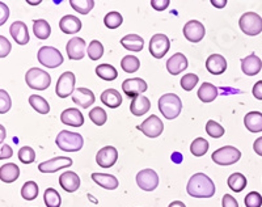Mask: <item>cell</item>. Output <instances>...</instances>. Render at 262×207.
I'll return each mask as SVG.
<instances>
[{"mask_svg": "<svg viewBox=\"0 0 262 207\" xmlns=\"http://www.w3.org/2000/svg\"><path fill=\"white\" fill-rule=\"evenodd\" d=\"M186 192L194 198H211L215 194V183L205 173H195L189 180Z\"/></svg>", "mask_w": 262, "mask_h": 207, "instance_id": "cell-1", "label": "cell"}, {"mask_svg": "<svg viewBox=\"0 0 262 207\" xmlns=\"http://www.w3.org/2000/svg\"><path fill=\"white\" fill-rule=\"evenodd\" d=\"M159 110L167 119H174L182 110V101L174 93H165L159 98Z\"/></svg>", "mask_w": 262, "mask_h": 207, "instance_id": "cell-2", "label": "cell"}, {"mask_svg": "<svg viewBox=\"0 0 262 207\" xmlns=\"http://www.w3.org/2000/svg\"><path fill=\"white\" fill-rule=\"evenodd\" d=\"M55 144L64 152H78L83 148L84 139L79 133H72L69 130H62L58 134Z\"/></svg>", "mask_w": 262, "mask_h": 207, "instance_id": "cell-3", "label": "cell"}, {"mask_svg": "<svg viewBox=\"0 0 262 207\" xmlns=\"http://www.w3.org/2000/svg\"><path fill=\"white\" fill-rule=\"evenodd\" d=\"M25 81H27V86L30 89H34V91H45V89H48L50 87L51 76L45 70L33 67L30 70H28L27 74H25Z\"/></svg>", "mask_w": 262, "mask_h": 207, "instance_id": "cell-4", "label": "cell"}, {"mask_svg": "<svg viewBox=\"0 0 262 207\" xmlns=\"http://www.w3.org/2000/svg\"><path fill=\"white\" fill-rule=\"evenodd\" d=\"M242 157V152L233 146H226L222 147L211 155V159L217 165H232L236 164Z\"/></svg>", "mask_w": 262, "mask_h": 207, "instance_id": "cell-5", "label": "cell"}, {"mask_svg": "<svg viewBox=\"0 0 262 207\" xmlns=\"http://www.w3.org/2000/svg\"><path fill=\"white\" fill-rule=\"evenodd\" d=\"M238 27L247 36H257L262 32V17L256 12H247L238 20Z\"/></svg>", "mask_w": 262, "mask_h": 207, "instance_id": "cell-6", "label": "cell"}, {"mask_svg": "<svg viewBox=\"0 0 262 207\" xmlns=\"http://www.w3.org/2000/svg\"><path fill=\"white\" fill-rule=\"evenodd\" d=\"M38 62L48 68H57L63 63V55L53 46H42L37 54Z\"/></svg>", "mask_w": 262, "mask_h": 207, "instance_id": "cell-7", "label": "cell"}, {"mask_svg": "<svg viewBox=\"0 0 262 207\" xmlns=\"http://www.w3.org/2000/svg\"><path fill=\"white\" fill-rule=\"evenodd\" d=\"M75 83H76V77H75L74 72H63L58 79L57 87H55V93L58 97L66 98L72 95L75 92Z\"/></svg>", "mask_w": 262, "mask_h": 207, "instance_id": "cell-8", "label": "cell"}, {"mask_svg": "<svg viewBox=\"0 0 262 207\" xmlns=\"http://www.w3.org/2000/svg\"><path fill=\"white\" fill-rule=\"evenodd\" d=\"M170 49V41L165 34H155L149 41V53L156 59H161L167 55Z\"/></svg>", "mask_w": 262, "mask_h": 207, "instance_id": "cell-9", "label": "cell"}, {"mask_svg": "<svg viewBox=\"0 0 262 207\" xmlns=\"http://www.w3.org/2000/svg\"><path fill=\"white\" fill-rule=\"evenodd\" d=\"M138 187L144 192H154L159 185V176L154 169H143L137 175Z\"/></svg>", "mask_w": 262, "mask_h": 207, "instance_id": "cell-10", "label": "cell"}, {"mask_svg": "<svg viewBox=\"0 0 262 207\" xmlns=\"http://www.w3.org/2000/svg\"><path fill=\"white\" fill-rule=\"evenodd\" d=\"M138 129L148 138H158L163 133L164 123L158 116H151L146 121L142 122V125H139Z\"/></svg>", "mask_w": 262, "mask_h": 207, "instance_id": "cell-11", "label": "cell"}, {"mask_svg": "<svg viewBox=\"0 0 262 207\" xmlns=\"http://www.w3.org/2000/svg\"><path fill=\"white\" fill-rule=\"evenodd\" d=\"M182 32H184L185 38L188 39V41L193 42V44L202 41L203 37H205L206 34V29L205 27H203V24L196 20L188 21V23L185 24Z\"/></svg>", "mask_w": 262, "mask_h": 207, "instance_id": "cell-12", "label": "cell"}, {"mask_svg": "<svg viewBox=\"0 0 262 207\" xmlns=\"http://www.w3.org/2000/svg\"><path fill=\"white\" fill-rule=\"evenodd\" d=\"M72 165V159L66 156H58L54 157V159L48 160V161H43L38 165V171L41 173H55V172L60 171L63 168H69Z\"/></svg>", "mask_w": 262, "mask_h": 207, "instance_id": "cell-13", "label": "cell"}, {"mask_svg": "<svg viewBox=\"0 0 262 207\" xmlns=\"http://www.w3.org/2000/svg\"><path fill=\"white\" fill-rule=\"evenodd\" d=\"M118 160V151L113 146H106L101 148L96 155V163L102 168H111Z\"/></svg>", "mask_w": 262, "mask_h": 207, "instance_id": "cell-14", "label": "cell"}, {"mask_svg": "<svg viewBox=\"0 0 262 207\" xmlns=\"http://www.w3.org/2000/svg\"><path fill=\"white\" fill-rule=\"evenodd\" d=\"M148 86L143 79L134 77V79H126L122 83V91L125 92L128 97H137L147 91Z\"/></svg>", "mask_w": 262, "mask_h": 207, "instance_id": "cell-15", "label": "cell"}, {"mask_svg": "<svg viewBox=\"0 0 262 207\" xmlns=\"http://www.w3.org/2000/svg\"><path fill=\"white\" fill-rule=\"evenodd\" d=\"M85 41L83 38H79V37H75V38L70 39L67 46H66V51H67L69 59L71 60L83 59L84 55H85Z\"/></svg>", "mask_w": 262, "mask_h": 207, "instance_id": "cell-16", "label": "cell"}, {"mask_svg": "<svg viewBox=\"0 0 262 207\" xmlns=\"http://www.w3.org/2000/svg\"><path fill=\"white\" fill-rule=\"evenodd\" d=\"M188 59L182 53H176L170 56L167 60V70L170 75L176 76V75L181 74L184 70L188 68Z\"/></svg>", "mask_w": 262, "mask_h": 207, "instance_id": "cell-17", "label": "cell"}, {"mask_svg": "<svg viewBox=\"0 0 262 207\" xmlns=\"http://www.w3.org/2000/svg\"><path fill=\"white\" fill-rule=\"evenodd\" d=\"M72 101L83 109L90 108L95 102V93L88 88H78L72 93Z\"/></svg>", "mask_w": 262, "mask_h": 207, "instance_id": "cell-18", "label": "cell"}, {"mask_svg": "<svg viewBox=\"0 0 262 207\" xmlns=\"http://www.w3.org/2000/svg\"><path fill=\"white\" fill-rule=\"evenodd\" d=\"M206 68L212 75H222L227 70V60L221 54H212L206 60Z\"/></svg>", "mask_w": 262, "mask_h": 207, "instance_id": "cell-19", "label": "cell"}, {"mask_svg": "<svg viewBox=\"0 0 262 207\" xmlns=\"http://www.w3.org/2000/svg\"><path fill=\"white\" fill-rule=\"evenodd\" d=\"M59 185L67 193H75L80 188V178L75 172H64L59 176Z\"/></svg>", "mask_w": 262, "mask_h": 207, "instance_id": "cell-20", "label": "cell"}, {"mask_svg": "<svg viewBox=\"0 0 262 207\" xmlns=\"http://www.w3.org/2000/svg\"><path fill=\"white\" fill-rule=\"evenodd\" d=\"M60 121L64 125H69L72 128H80L84 123V117L81 112L76 108H69L60 114Z\"/></svg>", "mask_w": 262, "mask_h": 207, "instance_id": "cell-21", "label": "cell"}, {"mask_svg": "<svg viewBox=\"0 0 262 207\" xmlns=\"http://www.w3.org/2000/svg\"><path fill=\"white\" fill-rule=\"evenodd\" d=\"M9 33L12 38L15 39L16 44L18 45H27L29 42V32H28V27L23 21H15L11 28H9Z\"/></svg>", "mask_w": 262, "mask_h": 207, "instance_id": "cell-22", "label": "cell"}, {"mask_svg": "<svg viewBox=\"0 0 262 207\" xmlns=\"http://www.w3.org/2000/svg\"><path fill=\"white\" fill-rule=\"evenodd\" d=\"M261 68L262 60L256 54H250V55L245 56L244 59H242V70L248 76H254V75L259 74Z\"/></svg>", "mask_w": 262, "mask_h": 207, "instance_id": "cell-23", "label": "cell"}, {"mask_svg": "<svg viewBox=\"0 0 262 207\" xmlns=\"http://www.w3.org/2000/svg\"><path fill=\"white\" fill-rule=\"evenodd\" d=\"M59 28L66 34H76L81 29V21L76 16L66 15L64 17L60 18Z\"/></svg>", "mask_w": 262, "mask_h": 207, "instance_id": "cell-24", "label": "cell"}, {"mask_svg": "<svg viewBox=\"0 0 262 207\" xmlns=\"http://www.w3.org/2000/svg\"><path fill=\"white\" fill-rule=\"evenodd\" d=\"M149 109H151V102L146 96H137L130 104V110L135 117L144 116L147 112H149Z\"/></svg>", "mask_w": 262, "mask_h": 207, "instance_id": "cell-25", "label": "cell"}, {"mask_svg": "<svg viewBox=\"0 0 262 207\" xmlns=\"http://www.w3.org/2000/svg\"><path fill=\"white\" fill-rule=\"evenodd\" d=\"M91 177H92V180L97 183L98 187L107 190L117 189L119 185L118 178L113 175H107V173H92Z\"/></svg>", "mask_w": 262, "mask_h": 207, "instance_id": "cell-26", "label": "cell"}, {"mask_svg": "<svg viewBox=\"0 0 262 207\" xmlns=\"http://www.w3.org/2000/svg\"><path fill=\"white\" fill-rule=\"evenodd\" d=\"M20 177V168L15 163H8L0 167V180L6 183L15 182Z\"/></svg>", "mask_w": 262, "mask_h": 207, "instance_id": "cell-27", "label": "cell"}, {"mask_svg": "<svg viewBox=\"0 0 262 207\" xmlns=\"http://www.w3.org/2000/svg\"><path fill=\"white\" fill-rule=\"evenodd\" d=\"M101 101L104 105H106L107 108H111V109H116V108L121 107V104H122V96L119 93L117 89H106L101 93Z\"/></svg>", "mask_w": 262, "mask_h": 207, "instance_id": "cell-28", "label": "cell"}, {"mask_svg": "<svg viewBox=\"0 0 262 207\" xmlns=\"http://www.w3.org/2000/svg\"><path fill=\"white\" fill-rule=\"evenodd\" d=\"M121 45L126 50L139 53L144 48V39L138 34H127L123 38H121Z\"/></svg>", "mask_w": 262, "mask_h": 207, "instance_id": "cell-29", "label": "cell"}, {"mask_svg": "<svg viewBox=\"0 0 262 207\" xmlns=\"http://www.w3.org/2000/svg\"><path fill=\"white\" fill-rule=\"evenodd\" d=\"M245 128L250 133H261L262 131V113L261 112H249L244 117Z\"/></svg>", "mask_w": 262, "mask_h": 207, "instance_id": "cell-30", "label": "cell"}, {"mask_svg": "<svg viewBox=\"0 0 262 207\" xmlns=\"http://www.w3.org/2000/svg\"><path fill=\"white\" fill-rule=\"evenodd\" d=\"M217 97V88L211 83H203L198 89V98L202 102H211Z\"/></svg>", "mask_w": 262, "mask_h": 207, "instance_id": "cell-31", "label": "cell"}, {"mask_svg": "<svg viewBox=\"0 0 262 207\" xmlns=\"http://www.w3.org/2000/svg\"><path fill=\"white\" fill-rule=\"evenodd\" d=\"M33 32L34 36L39 39H48L51 34V28L46 20H34L33 21Z\"/></svg>", "mask_w": 262, "mask_h": 207, "instance_id": "cell-32", "label": "cell"}, {"mask_svg": "<svg viewBox=\"0 0 262 207\" xmlns=\"http://www.w3.org/2000/svg\"><path fill=\"white\" fill-rule=\"evenodd\" d=\"M96 75L100 79L105 80V81H113L118 76V72H117V70L113 66L107 65V63H102V65L96 67Z\"/></svg>", "mask_w": 262, "mask_h": 207, "instance_id": "cell-33", "label": "cell"}, {"mask_svg": "<svg viewBox=\"0 0 262 207\" xmlns=\"http://www.w3.org/2000/svg\"><path fill=\"white\" fill-rule=\"evenodd\" d=\"M227 183H228L229 189L236 193H240L247 188V177L242 175V173L236 172V173H232V175L229 176Z\"/></svg>", "mask_w": 262, "mask_h": 207, "instance_id": "cell-34", "label": "cell"}, {"mask_svg": "<svg viewBox=\"0 0 262 207\" xmlns=\"http://www.w3.org/2000/svg\"><path fill=\"white\" fill-rule=\"evenodd\" d=\"M29 104L33 109L38 112L39 114H48L50 112V105L43 97L38 95H32L29 97Z\"/></svg>", "mask_w": 262, "mask_h": 207, "instance_id": "cell-35", "label": "cell"}, {"mask_svg": "<svg viewBox=\"0 0 262 207\" xmlns=\"http://www.w3.org/2000/svg\"><path fill=\"white\" fill-rule=\"evenodd\" d=\"M38 185H37L34 181H27V182L23 185L21 188V195H23V198L27 199V201H33V199H36L38 197Z\"/></svg>", "mask_w": 262, "mask_h": 207, "instance_id": "cell-36", "label": "cell"}, {"mask_svg": "<svg viewBox=\"0 0 262 207\" xmlns=\"http://www.w3.org/2000/svg\"><path fill=\"white\" fill-rule=\"evenodd\" d=\"M70 6L81 15H88L95 7L93 0H70Z\"/></svg>", "mask_w": 262, "mask_h": 207, "instance_id": "cell-37", "label": "cell"}, {"mask_svg": "<svg viewBox=\"0 0 262 207\" xmlns=\"http://www.w3.org/2000/svg\"><path fill=\"white\" fill-rule=\"evenodd\" d=\"M209 142H207L205 138H196V139H194L193 143L190 144V152L194 156L200 157L203 156L206 152L209 151Z\"/></svg>", "mask_w": 262, "mask_h": 207, "instance_id": "cell-38", "label": "cell"}, {"mask_svg": "<svg viewBox=\"0 0 262 207\" xmlns=\"http://www.w3.org/2000/svg\"><path fill=\"white\" fill-rule=\"evenodd\" d=\"M43 201H45L46 207H60V203H62L60 194L54 188H49L45 190Z\"/></svg>", "mask_w": 262, "mask_h": 207, "instance_id": "cell-39", "label": "cell"}, {"mask_svg": "<svg viewBox=\"0 0 262 207\" xmlns=\"http://www.w3.org/2000/svg\"><path fill=\"white\" fill-rule=\"evenodd\" d=\"M121 67L125 72L127 74H133V72H137L140 67V62L137 56L134 55H126L123 56V59L121 60Z\"/></svg>", "mask_w": 262, "mask_h": 207, "instance_id": "cell-40", "label": "cell"}, {"mask_svg": "<svg viewBox=\"0 0 262 207\" xmlns=\"http://www.w3.org/2000/svg\"><path fill=\"white\" fill-rule=\"evenodd\" d=\"M86 54L90 56V59L92 60H98L104 55V46L100 41L97 39H93L90 44V46L86 48Z\"/></svg>", "mask_w": 262, "mask_h": 207, "instance_id": "cell-41", "label": "cell"}, {"mask_svg": "<svg viewBox=\"0 0 262 207\" xmlns=\"http://www.w3.org/2000/svg\"><path fill=\"white\" fill-rule=\"evenodd\" d=\"M122 23H123L122 15H121L119 12H116V11L106 13V16H105L104 18L105 27L109 28V29H116V28L121 27Z\"/></svg>", "mask_w": 262, "mask_h": 207, "instance_id": "cell-42", "label": "cell"}, {"mask_svg": "<svg viewBox=\"0 0 262 207\" xmlns=\"http://www.w3.org/2000/svg\"><path fill=\"white\" fill-rule=\"evenodd\" d=\"M206 133L209 134L211 138H214V139H217V138H222L226 131H224V128L221 123H217V122L210 119V121L206 123Z\"/></svg>", "mask_w": 262, "mask_h": 207, "instance_id": "cell-43", "label": "cell"}, {"mask_svg": "<svg viewBox=\"0 0 262 207\" xmlns=\"http://www.w3.org/2000/svg\"><path fill=\"white\" fill-rule=\"evenodd\" d=\"M90 119L93 123L97 125V126H102V125H105V122L107 121V114L102 108H93L90 112Z\"/></svg>", "mask_w": 262, "mask_h": 207, "instance_id": "cell-44", "label": "cell"}, {"mask_svg": "<svg viewBox=\"0 0 262 207\" xmlns=\"http://www.w3.org/2000/svg\"><path fill=\"white\" fill-rule=\"evenodd\" d=\"M17 156L18 160H20L23 164H32L33 161L36 160V152H34V150H33L32 147L25 146V147L20 148Z\"/></svg>", "mask_w": 262, "mask_h": 207, "instance_id": "cell-45", "label": "cell"}, {"mask_svg": "<svg viewBox=\"0 0 262 207\" xmlns=\"http://www.w3.org/2000/svg\"><path fill=\"white\" fill-rule=\"evenodd\" d=\"M198 76H196L195 74H186L182 76L181 81H180V84H181L182 89L184 91H193L194 87L198 84Z\"/></svg>", "mask_w": 262, "mask_h": 207, "instance_id": "cell-46", "label": "cell"}, {"mask_svg": "<svg viewBox=\"0 0 262 207\" xmlns=\"http://www.w3.org/2000/svg\"><path fill=\"white\" fill-rule=\"evenodd\" d=\"M12 107V100L6 89H0V114H6Z\"/></svg>", "mask_w": 262, "mask_h": 207, "instance_id": "cell-47", "label": "cell"}, {"mask_svg": "<svg viewBox=\"0 0 262 207\" xmlns=\"http://www.w3.org/2000/svg\"><path fill=\"white\" fill-rule=\"evenodd\" d=\"M244 202H245V206L247 207H261L262 206V197L259 193L250 192L249 194H247Z\"/></svg>", "mask_w": 262, "mask_h": 207, "instance_id": "cell-48", "label": "cell"}, {"mask_svg": "<svg viewBox=\"0 0 262 207\" xmlns=\"http://www.w3.org/2000/svg\"><path fill=\"white\" fill-rule=\"evenodd\" d=\"M12 45L4 36H0V58H6L11 53Z\"/></svg>", "mask_w": 262, "mask_h": 207, "instance_id": "cell-49", "label": "cell"}, {"mask_svg": "<svg viewBox=\"0 0 262 207\" xmlns=\"http://www.w3.org/2000/svg\"><path fill=\"white\" fill-rule=\"evenodd\" d=\"M9 18V8L6 3L0 2V27L7 23Z\"/></svg>", "mask_w": 262, "mask_h": 207, "instance_id": "cell-50", "label": "cell"}, {"mask_svg": "<svg viewBox=\"0 0 262 207\" xmlns=\"http://www.w3.org/2000/svg\"><path fill=\"white\" fill-rule=\"evenodd\" d=\"M13 155V150L12 147L7 143H3V144L0 146V160L4 159H9V157H12Z\"/></svg>", "mask_w": 262, "mask_h": 207, "instance_id": "cell-51", "label": "cell"}, {"mask_svg": "<svg viewBox=\"0 0 262 207\" xmlns=\"http://www.w3.org/2000/svg\"><path fill=\"white\" fill-rule=\"evenodd\" d=\"M151 6L156 11H164L169 7V0H152Z\"/></svg>", "mask_w": 262, "mask_h": 207, "instance_id": "cell-52", "label": "cell"}, {"mask_svg": "<svg viewBox=\"0 0 262 207\" xmlns=\"http://www.w3.org/2000/svg\"><path fill=\"white\" fill-rule=\"evenodd\" d=\"M222 206L223 207H238V203H237V201L233 198L232 195L226 194L223 197V199H222Z\"/></svg>", "mask_w": 262, "mask_h": 207, "instance_id": "cell-53", "label": "cell"}, {"mask_svg": "<svg viewBox=\"0 0 262 207\" xmlns=\"http://www.w3.org/2000/svg\"><path fill=\"white\" fill-rule=\"evenodd\" d=\"M252 92H253V96L257 100L262 101V80H259V81H257V83L254 84Z\"/></svg>", "mask_w": 262, "mask_h": 207, "instance_id": "cell-54", "label": "cell"}, {"mask_svg": "<svg viewBox=\"0 0 262 207\" xmlns=\"http://www.w3.org/2000/svg\"><path fill=\"white\" fill-rule=\"evenodd\" d=\"M253 150L257 155L262 156V136H259L258 139L253 143Z\"/></svg>", "mask_w": 262, "mask_h": 207, "instance_id": "cell-55", "label": "cell"}, {"mask_svg": "<svg viewBox=\"0 0 262 207\" xmlns=\"http://www.w3.org/2000/svg\"><path fill=\"white\" fill-rule=\"evenodd\" d=\"M6 136H7L6 128H4L3 125L0 123V146H2L4 143V140H6Z\"/></svg>", "mask_w": 262, "mask_h": 207, "instance_id": "cell-56", "label": "cell"}, {"mask_svg": "<svg viewBox=\"0 0 262 207\" xmlns=\"http://www.w3.org/2000/svg\"><path fill=\"white\" fill-rule=\"evenodd\" d=\"M211 4L216 8H223L227 6V0H211Z\"/></svg>", "mask_w": 262, "mask_h": 207, "instance_id": "cell-57", "label": "cell"}, {"mask_svg": "<svg viewBox=\"0 0 262 207\" xmlns=\"http://www.w3.org/2000/svg\"><path fill=\"white\" fill-rule=\"evenodd\" d=\"M168 207H186V206H185L184 202L181 201H173Z\"/></svg>", "mask_w": 262, "mask_h": 207, "instance_id": "cell-58", "label": "cell"}, {"mask_svg": "<svg viewBox=\"0 0 262 207\" xmlns=\"http://www.w3.org/2000/svg\"><path fill=\"white\" fill-rule=\"evenodd\" d=\"M29 4H33V6H37V4H39L41 2H28Z\"/></svg>", "mask_w": 262, "mask_h": 207, "instance_id": "cell-59", "label": "cell"}]
</instances>
